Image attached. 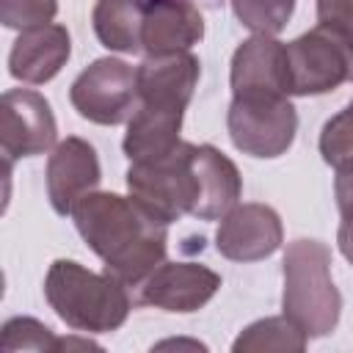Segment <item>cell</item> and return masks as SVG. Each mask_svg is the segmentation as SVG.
I'll list each match as a JSON object with an SVG mask.
<instances>
[{"instance_id":"obj_13","label":"cell","mask_w":353,"mask_h":353,"mask_svg":"<svg viewBox=\"0 0 353 353\" xmlns=\"http://www.w3.org/2000/svg\"><path fill=\"white\" fill-rule=\"evenodd\" d=\"M72 55V36L66 25L50 22L19 30L8 52V74L28 85L50 83Z\"/></svg>"},{"instance_id":"obj_11","label":"cell","mask_w":353,"mask_h":353,"mask_svg":"<svg viewBox=\"0 0 353 353\" xmlns=\"http://www.w3.org/2000/svg\"><path fill=\"white\" fill-rule=\"evenodd\" d=\"M102 179L97 149L77 135H66L55 143V149L47 157L44 182H47V199L58 215H72V207L91 190H97Z\"/></svg>"},{"instance_id":"obj_1","label":"cell","mask_w":353,"mask_h":353,"mask_svg":"<svg viewBox=\"0 0 353 353\" xmlns=\"http://www.w3.org/2000/svg\"><path fill=\"white\" fill-rule=\"evenodd\" d=\"M85 245L105 262V273L138 287L168 251V226L149 215L132 196L91 190L72 207Z\"/></svg>"},{"instance_id":"obj_9","label":"cell","mask_w":353,"mask_h":353,"mask_svg":"<svg viewBox=\"0 0 353 353\" xmlns=\"http://www.w3.org/2000/svg\"><path fill=\"white\" fill-rule=\"evenodd\" d=\"M284 243V226L270 204L237 201L218 223L215 248L232 262H259L273 256Z\"/></svg>"},{"instance_id":"obj_14","label":"cell","mask_w":353,"mask_h":353,"mask_svg":"<svg viewBox=\"0 0 353 353\" xmlns=\"http://www.w3.org/2000/svg\"><path fill=\"white\" fill-rule=\"evenodd\" d=\"M201 77L199 58L185 52L146 55L138 66V102L163 108H188Z\"/></svg>"},{"instance_id":"obj_25","label":"cell","mask_w":353,"mask_h":353,"mask_svg":"<svg viewBox=\"0 0 353 353\" xmlns=\"http://www.w3.org/2000/svg\"><path fill=\"white\" fill-rule=\"evenodd\" d=\"M334 196H336V207H339L342 221H353V165L336 171Z\"/></svg>"},{"instance_id":"obj_8","label":"cell","mask_w":353,"mask_h":353,"mask_svg":"<svg viewBox=\"0 0 353 353\" xmlns=\"http://www.w3.org/2000/svg\"><path fill=\"white\" fill-rule=\"evenodd\" d=\"M58 124L50 102L30 88H11L0 99V146L11 160L55 149Z\"/></svg>"},{"instance_id":"obj_19","label":"cell","mask_w":353,"mask_h":353,"mask_svg":"<svg viewBox=\"0 0 353 353\" xmlns=\"http://www.w3.org/2000/svg\"><path fill=\"white\" fill-rule=\"evenodd\" d=\"M306 342L309 336L287 317H262L251 325H245L237 339L232 342V350L234 353H268V350H276V353H301L306 350Z\"/></svg>"},{"instance_id":"obj_10","label":"cell","mask_w":353,"mask_h":353,"mask_svg":"<svg viewBox=\"0 0 353 353\" xmlns=\"http://www.w3.org/2000/svg\"><path fill=\"white\" fill-rule=\"evenodd\" d=\"M138 301L163 312H199L221 290V276L199 262H160L141 284Z\"/></svg>"},{"instance_id":"obj_16","label":"cell","mask_w":353,"mask_h":353,"mask_svg":"<svg viewBox=\"0 0 353 353\" xmlns=\"http://www.w3.org/2000/svg\"><path fill=\"white\" fill-rule=\"evenodd\" d=\"M193 168L199 179V199L190 215L199 221H221L243 193V176L234 160L212 143H199L193 149Z\"/></svg>"},{"instance_id":"obj_23","label":"cell","mask_w":353,"mask_h":353,"mask_svg":"<svg viewBox=\"0 0 353 353\" xmlns=\"http://www.w3.org/2000/svg\"><path fill=\"white\" fill-rule=\"evenodd\" d=\"M58 14V0H0V22L14 30L50 25Z\"/></svg>"},{"instance_id":"obj_15","label":"cell","mask_w":353,"mask_h":353,"mask_svg":"<svg viewBox=\"0 0 353 353\" xmlns=\"http://www.w3.org/2000/svg\"><path fill=\"white\" fill-rule=\"evenodd\" d=\"M204 39V17L190 0H146L141 52H185Z\"/></svg>"},{"instance_id":"obj_4","label":"cell","mask_w":353,"mask_h":353,"mask_svg":"<svg viewBox=\"0 0 353 353\" xmlns=\"http://www.w3.org/2000/svg\"><path fill=\"white\" fill-rule=\"evenodd\" d=\"M196 143L179 141L174 152L149 163H130L127 190L130 196L165 226L190 215L199 199V179L193 168Z\"/></svg>"},{"instance_id":"obj_17","label":"cell","mask_w":353,"mask_h":353,"mask_svg":"<svg viewBox=\"0 0 353 353\" xmlns=\"http://www.w3.org/2000/svg\"><path fill=\"white\" fill-rule=\"evenodd\" d=\"M185 110L182 108H163V105H143L138 102L135 113L127 121V132L121 141L124 154L130 163H149L160 160L179 146Z\"/></svg>"},{"instance_id":"obj_24","label":"cell","mask_w":353,"mask_h":353,"mask_svg":"<svg viewBox=\"0 0 353 353\" xmlns=\"http://www.w3.org/2000/svg\"><path fill=\"white\" fill-rule=\"evenodd\" d=\"M317 22L353 36V0H317Z\"/></svg>"},{"instance_id":"obj_6","label":"cell","mask_w":353,"mask_h":353,"mask_svg":"<svg viewBox=\"0 0 353 353\" xmlns=\"http://www.w3.org/2000/svg\"><path fill=\"white\" fill-rule=\"evenodd\" d=\"M226 130L248 157L270 160L281 157L298 132V113L287 94H251L232 97L226 110Z\"/></svg>"},{"instance_id":"obj_26","label":"cell","mask_w":353,"mask_h":353,"mask_svg":"<svg viewBox=\"0 0 353 353\" xmlns=\"http://www.w3.org/2000/svg\"><path fill=\"white\" fill-rule=\"evenodd\" d=\"M336 243H339L342 256L353 265V221H342V223H339V229H336Z\"/></svg>"},{"instance_id":"obj_18","label":"cell","mask_w":353,"mask_h":353,"mask_svg":"<svg viewBox=\"0 0 353 353\" xmlns=\"http://www.w3.org/2000/svg\"><path fill=\"white\" fill-rule=\"evenodd\" d=\"M146 0H97L91 11V25L102 47L110 52H141Z\"/></svg>"},{"instance_id":"obj_20","label":"cell","mask_w":353,"mask_h":353,"mask_svg":"<svg viewBox=\"0 0 353 353\" xmlns=\"http://www.w3.org/2000/svg\"><path fill=\"white\" fill-rule=\"evenodd\" d=\"M229 3L243 28L265 36L281 33L295 11V0H229Z\"/></svg>"},{"instance_id":"obj_3","label":"cell","mask_w":353,"mask_h":353,"mask_svg":"<svg viewBox=\"0 0 353 353\" xmlns=\"http://www.w3.org/2000/svg\"><path fill=\"white\" fill-rule=\"evenodd\" d=\"M284 314L312 339L328 336L339 325L342 295L331 276V248L314 237H298L287 243L284 259Z\"/></svg>"},{"instance_id":"obj_22","label":"cell","mask_w":353,"mask_h":353,"mask_svg":"<svg viewBox=\"0 0 353 353\" xmlns=\"http://www.w3.org/2000/svg\"><path fill=\"white\" fill-rule=\"evenodd\" d=\"M3 350H39L50 353L58 350V336L52 334L50 325L39 323L36 317H11L3 325Z\"/></svg>"},{"instance_id":"obj_5","label":"cell","mask_w":353,"mask_h":353,"mask_svg":"<svg viewBox=\"0 0 353 353\" xmlns=\"http://www.w3.org/2000/svg\"><path fill=\"white\" fill-rule=\"evenodd\" d=\"M353 83V36L317 22L312 30L287 41L290 97H317Z\"/></svg>"},{"instance_id":"obj_2","label":"cell","mask_w":353,"mask_h":353,"mask_svg":"<svg viewBox=\"0 0 353 353\" xmlns=\"http://www.w3.org/2000/svg\"><path fill=\"white\" fill-rule=\"evenodd\" d=\"M50 309L80 334H110L130 317L127 284L110 273H94L74 259H55L44 276Z\"/></svg>"},{"instance_id":"obj_21","label":"cell","mask_w":353,"mask_h":353,"mask_svg":"<svg viewBox=\"0 0 353 353\" xmlns=\"http://www.w3.org/2000/svg\"><path fill=\"white\" fill-rule=\"evenodd\" d=\"M320 154L323 160L339 171V168H350L353 165V99L336 113L331 116L323 130H320Z\"/></svg>"},{"instance_id":"obj_12","label":"cell","mask_w":353,"mask_h":353,"mask_svg":"<svg viewBox=\"0 0 353 353\" xmlns=\"http://www.w3.org/2000/svg\"><path fill=\"white\" fill-rule=\"evenodd\" d=\"M232 97H251V94H287V44L276 36L254 33L245 39L234 55L229 69Z\"/></svg>"},{"instance_id":"obj_7","label":"cell","mask_w":353,"mask_h":353,"mask_svg":"<svg viewBox=\"0 0 353 353\" xmlns=\"http://www.w3.org/2000/svg\"><path fill=\"white\" fill-rule=\"evenodd\" d=\"M69 102L83 119L102 127L130 121L138 102V66L110 55L97 58L74 77Z\"/></svg>"}]
</instances>
